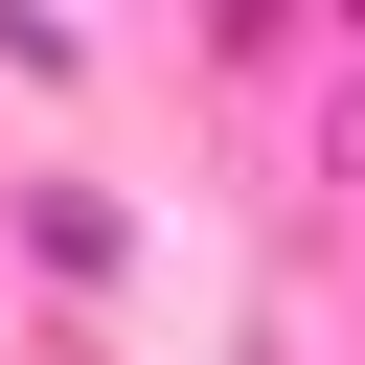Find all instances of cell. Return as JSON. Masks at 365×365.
Here are the masks:
<instances>
[{
  "label": "cell",
  "instance_id": "1",
  "mask_svg": "<svg viewBox=\"0 0 365 365\" xmlns=\"http://www.w3.org/2000/svg\"><path fill=\"white\" fill-rule=\"evenodd\" d=\"M342 23H365V0H342Z\"/></svg>",
  "mask_w": 365,
  "mask_h": 365
}]
</instances>
